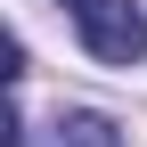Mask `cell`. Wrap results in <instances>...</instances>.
Instances as JSON below:
<instances>
[{
  "mask_svg": "<svg viewBox=\"0 0 147 147\" xmlns=\"http://www.w3.org/2000/svg\"><path fill=\"white\" fill-rule=\"evenodd\" d=\"M74 16V33H82V49L98 65H139L147 57V8L139 0H57Z\"/></svg>",
  "mask_w": 147,
  "mask_h": 147,
  "instance_id": "6da1fadb",
  "label": "cell"
},
{
  "mask_svg": "<svg viewBox=\"0 0 147 147\" xmlns=\"http://www.w3.org/2000/svg\"><path fill=\"white\" fill-rule=\"evenodd\" d=\"M57 147H123V131H115L106 115H90V106H82V115L57 123Z\"/></svg>",
  "mask_w": 147,
  "mask_h": 147,
  "instance_id": "7a4b0ae2",
  "label": "cell"
}]
</instances>
